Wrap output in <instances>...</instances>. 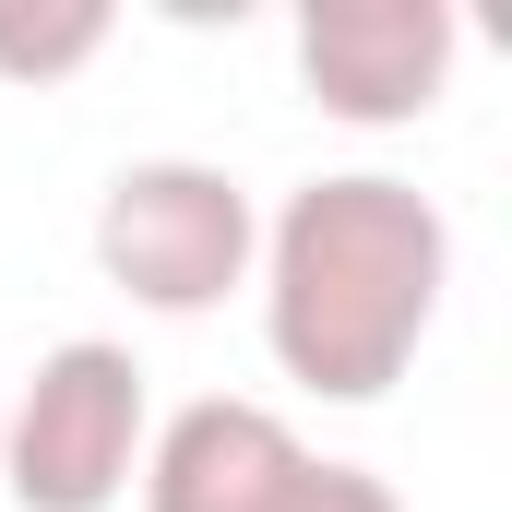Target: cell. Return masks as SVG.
Segmentation results:
<instances>
[{"label":"cell","instance_id":"cell-1","mask_svg":"<svg viewBox=\"0 0 512 512\" xmlns=\"http://www.w3.org/2000/svg\"><path fill=\"white\" fill-rule=\"evenodd\" d=\"M262 346L274 370L322 405H382L405 382V358L441 322L453 286V227L417 179L393 167H334L298 179L286 215L262 227Z\"/></svg>","mask_w":512,"mask_h":512},{"label":"cell","instance_id":"cell-2","mask_svg":"<svg viewBox=\"0 0 512 512\" xmlns=\"http://www.w3.org/2000/svg\"><path fill=\"white\" fill-rule=\"evenodd\" d=\"M251 262H262V215L203 155H131L108 179V203H96V274L131 310L203 322V310H227L251 286Z\"/></svg>","mask_w":512,"mask_h":512},{"label":"cell","instance_id":"cell-3","mask_svg":"<svg viewBox=\"0 0 512 512\" xmlns=\"http://www.w3.org/2000/svg\"><path fill=\"white\" fill-rule=\"evenodd\" d=\"M155 405H143V358L108 334H72L36 358V382L0 393V489L12 512H108L143 477Z\"/></svg>","mask_w":512,"mask_h":512},{"label":"cell","instance_id":"cell-4","mask_svg":"<svg viewBox=\"0 0 512 512\" xmlns=\"http://www.w3.org/2000/svg\"><path fill=\"white\" fill-rule=\"evenodd\" d=\"M453 48H465L453 0H310L298 12V84H310V108H334L358 131L417 120L453 84Z\"/></svg>","mask_w":512,"mask_h":512},{"label":"cell","instance_id":"cell-5","mask_svg":"<svg viewBox=\"0 0 512 512\" xmlns=\"http://www.w3.org/2000/svg\"><path fill=\"white\" fill-rule=\"evenodd\" d=\"M310 441L251 405V393H203L143 441V512H298L310 489Z\"/></svg>","mask_w":512,"mask_h":512},{"label":"cell","instance_id":"cell-6","mask_svg":"<svg viewBox=\"0 0 512 512\" xmlns=\"http://www.w3.org/2000/svg\"><path fill=\"white\" fill-rule=\"evenodd\" d=\"M108 0H0V84H60L108 48Z\"/></svg>","mask_w":512,"mask_h":512},{"label":"cell","instance_id":"cell-7","mask_svg":"<svg viewBox=\"0 0 512 512\" xmlns=\"http://www.w3.org/2000/svg\"><path fill=\"white\" fill-rule=\"evenodd\" d=\"M298 512H405V501H393V477H370V465H310Z\"/></svg>","mask_w":512,"mask_h":512}]
</instances>
